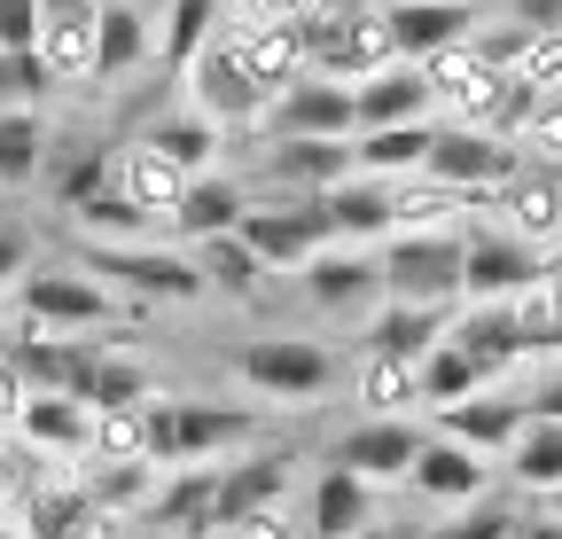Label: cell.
<instances>
[{
	"instance_id": "cell-1",
	"label": "cell",
	"mask_w": 562,
	"mask_h": 539,
	"mask_svg": "<svg viewBox=\"0 0 562 539\" xmlns=\"http://www.w3.org/2000/svg\"><path fill=\"white\" fill-rule=\"evenodd\" d=\"M9 313H24L47 336H102V328L133 321V305L102 274H87L79 258H32V274L9 290Z\"/></svg>"
},
{
	"instance_id": "cell-2",
	"label": "cell",
	"mask_w": 562,
	"mask_h": 539,
	"mask_svg": "<svg viewBox=\"0 0 562 539\" xmlns=\"http://www.w3.org/2000/svg\"><path fill=\"white\" fill-rule=\"evenodd\" d=\"M70 258H79L87 274H102L133 313L140 305H195V297H211L203 274H195V250L172 243V235H157V243H79Z\"/></svg>"
},
{
	"instance_id": "cell-3",
	"label": "cell",
	"mask_w": 562,
	"mask_h": 539,
	"mask_svg": "<svg viewBox=\"0 0 562 539\" xmlns=\"http://www.w3.org/2000/svg\"><path fill=\"white\" fill-rule=\"evenodd\" d=\"M258 438L250 407H220V398H149V461L188 469V461H227Z\"/></svg>"
},
{
	"instance_id": "cell-4",
	"label": "cell",
	"mask_w": 562,
	"mask_h": 539,
	"mask_svg": "<svg viewBox=\"0 0 562 539\" xmlns=\"http://www.w3.org/2000/svg\"><path fill=\"white\" fill-rule=\"evenodd\" d=\"M305 24V71L360 87L368 71L391 63V32H383V0H321Z\"/></svg>"
},
{
	"instance_id": "cell-5",
	"label": "cell",
	"mask_w": 562,
	"mask_h": 539,
	"mask_svg": "<svg viewBox=\"0 0 562 539\" xmlns=\"http://www.w3.org/2000/svg\"><path fill=\"white\" fill-rule=\"evenodd\" d=\"M235 383L258 391V398H273V407H305V398H321L336 383V352L321 345V336L273 328V336L235 345Z\"/></svg>"
},
{
	"instance_id": "cell-6",
	"label": "cell",
	"mask_w": 562,
	"mask_h": 539,
	"mask_svg": "<svg viewBox=\"0 0 562 539\" xmlns=\"http://www.w3.org/2000/svg\"><path fill=\"white\" fill-rule=\"evenodd\" d=\"M383 297L398 305H461V227H398L375 250Z\"/></svg>"
},
{
	"instance_id": "cell-7",
	"label": "cell",
	"mask_w": 562,
	"mask_h": 539,
	"mask_svg": "<svg viewBox=\"0 0 562 539\" xmlns=\"http://www.w3.org/2000/svg\"><path fill=\"white\" fill-rule=\"evenodd\" d=\"M539 274H547V250H531L501 220L469 212V227H461V305H516Z\"/></svg>"
},
{
	"instance_id": "cell-8",
	"label": "cell",
	"mask_w": 562,
	"mask_h": 539,
	"mask_svg": "<svg viewBox=\"0 0 562 539\" xmlns=\"http://www.w3.org/2000/svg\"><path fill=\"white\" fill-rule=\"evenodd\" d=\"M235 235L258 250L266 274H297L313 250H328V243H336V235H328V220H321V195H250V212H243V227H235Z\"/></svg>"
},
{
	"instance_id": "cell-9",
	"label": "cell",
	"mask_w": 562,
	"mask_h": 539,
	"mask_svg": "<svg viewBox=\"0 0 562 539\" xmlns=\"http://www.w3.org/2000/svg\"><path fill=\"white\" fill-rule=\"evenodd\" d=\"M351 133H360V117H351V87L321 79V71L290 79L266 102V117H258V142H351Z\"/></svg>"
},
{
	"instance_id": "cell-10",
	"label": "cell",
	"mask_w": 562,
	"mask_h": 539,
	"mask_svg": "<svg viewBox=\"0 0 562 539\" xmlns=\"http://www.w3.org/2000/svg\"><path fill=\"white\" fill-rule=\"evenodd\" d=\"M516 165H524V149L516 142H501V133H476V125H446L438 117V133H430V180H446V188H461L469 195V212L484 204L492 188H508L516 180Z\"/></svg>"
},
{
	"instance_id": "cell-11",
	"label": "cell",
	"mask_w": 562,
	"mask_h": 539,
	"mask_svg": "<svg viewBox=\"0 0 562 539\" xmlns=\"http://www.w3.org/2000/svg\"><path fill=\"white\" fill-rule=\"evenodd\" d=\"M180 87H188V110H203L220 133H258V117H266V102H273V94L243 71V63H235L227 32H220V40H211V47L188 63V71H180Z\"/></svg>"
},
{
	"instance_id": "cell-12",
	"label": "cell",
	"mask_w": 562,
	"mask_h": 539,
	"mask_svg": "<svg viewBox=\"0 0 562 539\" xmlns=\"http://www.w3.org/2000/svg\"><path fill=\"white\" fill-rule=\"evenodd\" d=\"M351 142H258L243 188L250 195H321L336 180H351Z\"/></svg>"
},
{
	"instance_id": "cell-13",
	"label": "cell",
	"mask_w": 562,
	"mask_h": 539,
	"mask_svg": "<svg viewBox=\"0 0 562 539\" xmlns=\"http://www.w3.org/2000/svg\"><path fill=\"white\" fill-rule=\"evenodd\" d=\"M524 423H531L524 383H484V391H469V398H453V407L430 415L438 438H453V446H469V453H484V461H501Z\"/></svg>"
},
{
	"instance_id": "cell-14",
	"label": "cell",
	"mask_w": 562,
	"mask_h": 539,
	"mask_svg": "<svg viewBox=\"0 0 562 539\" xmlns=\"http://www.w3.org/2000/svg\"><path fill=\"white\" fill-rule=\"evenodd\" d=\"M422 438H430V423H414V415H360L328 446V461L351 469V478H368V485H406Z\"/></svg>"
},
{
	"instance_id": "cell-15",
	"label": "cell",
	"mask_w": 562,
	"mask_h": 539,
	"mask_svg": "<svg viewBox=\"0 0 562 539\" xmlns=\"http://www.w3.org/2000/svg\"><path fill=\"white\" fill-rule=\"evenodd\" d=\"M476 212H484V220H501L508 235H524L531 250H554V243H562V165L524 157L516 180H508V188H492Z\"/></svg>"
},
{
	"instance_id": "cell-16",
	"label": "cell",
	"mask_w": 562,
	"mask_h": 539,
	"mask_svg": "<svg viewBox=\"0 0 562 539\" xmlns=\"http://www.w3.org/2000/svg\"><path fill=\"white\" fill-rule=\"evenodd\" d=\"M476 24H484V0H383L391 55H406V63H430V55L476 40Z\"/></svg>"
},
{
	"instance_id": "cell-17",
	"label": "cell",
	"mask_w": 562,
	"mask_h": 539,
	"mask_svg": "<svg viewBox=\"0 0 562 539\" xmlns=\"http://www.w3.org/2000/svg\"><path fill=\"white\" fill-rule=\"evenodd\" d=\"M297 290H305V305H321V313H375V305H383V266H375V250H360V243H328V250H313V258L297 266Z\"/></svg>"
},
{
	"instance_id": "cell-18",
	"label": "cell",
	"mask_w": 562,
	"mask_h": 539,
	"mask_svg": "<svg viewBox=\"0 0 562 539\" xmlns=\"http://www.w3.org/2000/svg\"><path fill=\"white\" fill-rule=\"evenodd\" d=\"M406 485L430 501V508H469V501L492 493V461L430 430V438H422V453H414V469H406Z\"/></svg>"
},
{
	"instance_id": "cell-19",
	"label": "cell",
	"mask_w": 562,
	"mask_h": 539,
	"mask_svg": "<svg viewBox=\"0 0 562 539\" xmlns=\"http://www.w3.org/2000/svg\"><path fill=\"white\" fill-rule=\"evenodd\" d=\"M188 180H195V172H180L157 142H140V133L110 149V188H117V195H133L140 212H157V220H165V235H172V212H180Z\"/></svg>"
},
{
	"instance_id": "cell-20",
	"label": "cell",
	"mask_w": 562,
	"mask_h": 539,
	"mask_svg": "<svg viewBox=\"0 0 562 539\" xmlns=\"http://www.w3.org/2000/svg\"><path fill=\"white\" fill-rule=\"evenodd\" d=\"M281 493H290V453L266 446V453H235L220 461V501H211V531H227L258 508H281Z\"/></svg>"
},
{
	"instance_id": "cell-21",
	"label": "cell",
	"mask_w": 562,
	"mask_h": 539,
	"mask_svg": "<svg viewBox=\"0 0 562 539\" xmlns=\"http://www.w3.org/2000/svg\"><path fill=\"white\" fill-rule=\"evenodd\" d=\"M227 47H235V63L266 87V94H281L290 79H305V24H281V16H243V24H227Z\"/></svg>"
},
{
	"instance_id": "cell-22",
	"label": "cell",
	"mask_w": 562,
	"mask_h": 539,
	"mask_svg": "<svg viewBox=\"0 0 562 539\" xmlns=\"http://www.w3.org/2000/svg\"><path fill=\"white\" fill-rule=\"evenodd\" d=\"M351 117H360V133H375V125H414V117H438L430 79H422V63L391 55L383 71H368L360 87H351Z\"/></svg>"
},
{
	"instance_id": "cell-23",
	"label": "cell",
	"mask_w": 562,
	"mask_h": 539,
	"mask_svg": "<svg viewBox=\"0 0 562 539\" xmlns=\"http://www.w3.org/2000/svg\"><path fill=\"white\" fill-rule=\"evenodd\" d=\"M446 336H453V345L476 360V375H484V383H508V368H524V360H531L516 305H461Z\"/></svg>"
},
{
	"instance_id": "cell-24",
	"label": "cell",
	"mask_w": 562,
	"mask_h": 539,
	"mask_svg": "<svg viewBox=\"0 0 562 539\" xmlns=\"http://www.w3.org/2000/svg\"><path fill=\"white\" fill-rule=\"evenodd\" d=\"M157 63V9L140 0H102L94 16V79H133Z\"/></svg>"
},
{
	"instance_id": "cell-25",
	"label": "cell",
	"mask_w": 562,
	"mask_h": 539,
	"mask_svg": "<svg viewBox=\"0 0 562 539\" xmlns=\"http://www.w3.org/2000/svg\"><path fill=\"white\" fill-rule=\"evenodd\" d=\"M16 438L47 461H87L94 446V407L87 398H63V391H32L24 415H16Z\"/></svg>"
},
{
	"instance_id": "cell-26",
	"label": "cell",
	"mask_w": 562,
	"mask_h": 539,
	"mask_svg": "<svg viewBox=\"0 0 562 539\" xmlns=\"http://www.w3.org/2000/svg\"><path fill=\"white\" fill-rule=\"evenodd\" d=\"M321 220H328V235H336V243L383 250V235H391V180H375V172H351V180L321 188Z\"/></svg>"
},
{
	"instance_id": "cell-27",
	"label": "cell",
	"mask_w": 562,
	"mask_h": 539,
	"mask_svg": "<svg viewBox=\"0 0 562 539\" xmlns=\"http://www.w3.org/2000/svg\"><path fill=\"white\" fill-rule=\"evenodd\" d=\"M368 524H375V485L328 461L305 493V539H360Z\"/></svg>"
},
{
	"instance_id": "cell-28",
	"label": "cell",
	"mask_w": 562,
	"mask_h": 539,
	"mask_svg": "<svg viewBox=\"0 0 562 539\" xmlns=\"http://www.w3.org/2000/svg\"><path fill=\"white\" fill-rule=\"evenodd\" d=\"M250 212V188L235 172H195L188 195H180V212H172V243H203V235H235Z\"/></svg>"
},
{
	"instance_id": "cell-29",
	"label": "cell",
	"mask_w": 562,
	"mask_h": 539,
	"mask_svg": "<svg viewBox=\"0 0 562 539\" xmlns=\"http://www.w3.org/2000/svg\"><path fill=\"white\" fill-rule=\"evenodd\" d=\"M40 188H47V204L55 212H79L87 195H102L110 188V149L102 142H47V165H40Z\"/></svg>"
},
{
	"instance_id": "cell-30",
	"label": "cell",
	"mask_w": 562,
	"mask_h": 539,
	"mask_svg": "<svg viewBox=\"0 0 562 539\" xmlns=\"http://www.w3.org/2000/svg\"><path fill=\"white\" fill-rule=\"evenodd\" d=\"M501 469H508V485H516L524 501L562 493V423H554V415H531V423L516 430V446L501 453Z\"/></svg>"
},
{
	"instance_id": "cell-31",
	"label": "cell",
	"mask_w": 562,
	"mask_h": 539,
	"mask_svg": "<svg viewBox=\"0 0 562 539\" xmlns=\"http://www.w3.org/2000/svg\"><path fill=\"white\" fill-rule=\"evenodd\" d=\"M351 398H360V415H414V407H422L414 360H406V352L360 345V360H351Z\"/></svg>"
},
{
	"instance_id": "cell-32",
	"label": "cell",
	"mask_w": 562,
	"mask_h": 539,
	"mask_svg": "<svg viewBox=\"0 0 562 539\" xmlns=\"http://www.w3.org/2000/svg\"><path fill=\"white\" fill-rule=\"evenodd\" d=\"M453 313H461V305H398V297H383V305L368 313V345H375V352H406V360H422L430 345H446Z\"/></svg>"
},
{
	"instance_id": "cell-33",
	"label": "cell",
	"mask_w": 562,
	"mask_h": 539,
	"mask_svg": "<svg viewBox=\"0 0 562 539\" xmlns=\"http://www.w3.org/2000/svg\"><path fill=\"white\" fill-rule=\"evenodd\" d=\"M220 32H227V0H165L157 9V63L165 71H188Z\"/></svg>"
},
{
	"instance_id": "cell-34",
	"label": "cell",
	"mask_w": 562,
	"mask_h": 539,
	"mask_svg": "<svg viewBox=\"0 0 562 539\" xmlns=\"http://www.w3.org/2000/svg\"><path fill=\"white\" fill-rule=\"evenodd\" d=\"M430 133H438V117L351 133V165H360V172H375V180H406V172H422V165H430Z\"/></svg>"
},
{
	"instance_id": "cell-35",
	"label": "cell",
	"mask_w": 562,
	"mask_h": 539,
	"mask_svg": "<svg viewBox=\"0 0 562 539\" xmlns=\"http://www.w3.org/2000/svg\"><path fill=\"white\" fill-rule=\"evenodd\" d=\"M188 250H195V274H203V290H211V297L258 305V290H266V266H258V250H250L243 235H203V243H188Z\"/></svg>"
},
{
	"instance_id": "cell-36",
	"label": "cell",
	"mask_w": 562,
	"mask_h": 539,
	"mask_svg": "<svg viewBox=\"0 0 562 539\" xmlns=\"http://www.w3.org/2000/svg\"><path fill=\"white\" fill-rule=\"evenodd\" d=\"M87 501L102 508V516H149V501H157V485H165V461H87Z\"/></svg>"
},
{
	"instance_id": "cell-37",
	"label": "cell",
	"mask_w": 562,
	"mask_h": 539,
	"mask_svg": "<svg viewBox=\"0 0 562 539\" xmlns=\"http://www.w3.org/2000/svg\"><path fill=\"white\" fill-rule=\"evenodd\" d=\"M140 142H157L180 172H220V149H227V133L220 125H211L203 110H165V117H149V125H140Z\"/></svg>"
},
{
	"instance_id": "cell-38",
	"label": "cell",
	"mask_w": 562,
	"mask_h": 539,
	"mask_svg": "<svg viewBox=\"0 0 562 539\" xmlns=\"http://www.w3.org/2000/svg\"><path fill=\"white\" fill-rule=\"evenodd\" d=\"M102 16V9H94ZM94 16H40L32 55L47 63L55 87H94Z\"/></svg>"
},
{
	"instance_id": "cell-39",
	"label": "cell",
	"mask_w": 562,
	"mask_h": 539,
	"mask_svg": "<svg viewBox=\"0 0 562 539\" xmlns=\"http://www.w3.org/2000/svg\"><path fill=\"white\" fill-rule=\"evenodd\" d=\"M398 227H469V195L430 172H406V180H391V235Z\"/></svg>"
},
{
	"instance_id": "cell-40",
	"label": "cell",
	"mask_w": 562,
	"mask_h": 539,
	"mask_svg": "<svg viewBox=\"0 0 562 539\" xmlns=\"http://www.w3.org/2000/svg\"><path fill=\"white\" fill-rule=\"evenodd\" d=\"M70 227H79V243H157V235H165V220L140 212L133 195H117V188L87 195V204L70 212Z\"/></svg>"
},
{
	"instance_id": "cell-41",
	"label": "cell",
	"mask_w": 562,
	"mask_h": 539,
	"mask_svg": "<svg viewBox=\"0 0 562 539\" xmlns=\"http://www.w3.org/2000/svg\"><path fill=\"white\" fill-rule=\"evenodd\" d=\"M40 165H47L40 110H0V188H40Z\"/></svg>"
},
{
	"instance_id": "cell-42",
	"label": "cell",
	"mask_w": 562,
	"mask_h": 539,
	"mask_svg": "<svg viewBox=\"0 0 562 539\" xmlns=\"http://www.w3.org/2000/svg\"><path fill=\"white\" fill-rule=\"evenodd\" d=\"M414 383H422V407H453V398H469V391H484V375H476V360L453 345V336H446V345H430V352H422L414 360Z\"/></svg>"
},
{
	"instance_id": "cell-43",
	"label": "cell",
	"mask_w": 562,
	"mask_h": 539,
	"mask_svg": "<svg viewBox=\"0 0 562 539\" xmlns=\"http://www.w3.org/2000/svg\"><path fill=\"white\" fill-rule=\"evenodd\" d=\"M87 461H149V407H94Z\"/></svg>"
},
{
	"instance_id": "cell-44",
	"label": "cell",
	"mask_w": 562,
	"mask_h": 539,
	"mask_svg": "<svg viewBox=\"0 0 562 539\" xmlns=\"http://www.w3.org/2000/svg\"><path fill=\"white\" fill-rule=\"evenodd\" d=\"M149 398H157V383H149V368H140L133 352H102V368H94V398H87V407H149Z\"/></svg>"
},
{
	"instance_id": "cell-45",
	"label": "cell",
	"mask_w": 562,
	"mask_h": 539,
	"mask_svg": "<svg viewBox=\"0 0 562 539\" xmlns=\"http://www.w3.org/2000/svg\"><path fill=\"white\" fill-rule=\"evenodd\" d=\"M516 524H524V508L516 501H469L453 524H430V539H516Z\"/></svg>"
},
{
	"instance_id": "cell-46",
	"label": "cell",
	"mask_w": 562,
	"mask_h": 539,
	"mask_svg": "<svg viewBox=\"0 0 562 539\" xmlns=\"http://www.w3.org/2000/svg\"><path fill=\"white\" fill-rule=\"evenodd\" d=\"M47 94H55V79H47V63H40L32 47L0 55V110H40Z\"/></svg>"
},
{
	"instance_id": "cell-47",
	"label": "cell",
	"mask_w": 562,
	"mask_h": 539,
	"mask_svg": "<svg viewBox=\"0 0 562 539\" xmlns=\"http://www.w3.org/2000/svg\"><path fill=\"white\" fill-rule=\"evenodd\" d=\"M516 149H524V157H539V165H562V87H547V94H539L531 125L516 133Z\"/></svg>"
},
{
	"instance_id": "cell-48",
	"label": "cell",
	"mask_w": 562,
	"mask_h": 539,
	"mask_svg": "<svg viewBox=\"0 0 562 539\" xmlns=\"http://www.w3.org/2000/svg\"><path fill=\"white\" fill-rule=\"evenodd\" d=\"M32 258H40V235H32L9 204H0V297H9V290L32 274Z\"/></svg>"
},
{
	"instance_id": "cell-49",
	"label": "cell",
	"mask_w": 562,
	"mask_h": 539,
	"mask_svg": "<svg viewBox=\"0 0 562 539\" xmlns=\"http://www.w3.org/2000/svg\"><path fill=\"white\" fill-rule=\"evenodd\" d=\"M516 79H531L539 94H547V87H562V32H531V40H524Z\"/></svg>"
},
{
	"instance_id": "cell-50",
	"label": "cell",
	"mask_w": 562,
	"mask_h": 539,
	"mask_svg": "<svg viewBox=\"0 0 562 539\" xmlns=\"http://www.w3.org/2000/svg\"><path fill=\"white\" fill-rule=\"evenodd\" d=\"M40 40V0H0V55Z\"/></svg>"
},
{
	"instance_id": "cell-51",
	"label": "cell",
	"mask_w": 562,
	"mask_h": 539,
	"mask_svg": "<svg viewBox=\"0 0 562 539\" xmlns=\"http://www.w3.org/2000/svg\"><path fill=\"white\" fill-rule=\"evenodd\" d=\"M211 539H297V524H290V508H258V516H243V524H227V531H211Z\"/></svg>"
},
{
	"instance_id": "cell-52",
	"label": "cell",
	"mask_w": 562,
	"mask_h": 539,
	"mask_svg": "<svg viewBox=\"0 0 562 539\" xmlns=\"http://www.w3.org/2000/svg\"><path fill=\"white\" fill-rule=\"evenodd\" d=\"M524 398H531V415H554V423H562V352L524 383Z\"/></svg>"
},
{
	"instance_id": "cell-53",
	"label": "cell",
	"mask_w": 562,
	"mask_h": 539,
	"mask_svg": "<svg viewBox=\"0 0 562 539\" xmlns=\"http://www.w3.org/2000/svg\"><path fill=\"white\" fill-rule=\"evenodd\" d=\"M501 16L524 32H562V0H501Z\"/></svg>"
},
{
	"instance_id": "cell-54",
	"label": "cell",
	"mask_w": 562,
	"mask_h": 539,
	"mask_svg": "<svg viewBox=\"0 0 562 539\" xmlns=\"http://www.w3.org/2000/svg\"><path fill=\"white\" fill-rule=\"evenodd\" d=\"M24 398H32V383H24V368L0 352V430H16V415H24Z\"/></svg>"
},
{
	"instance_id": "cell-55",
	"label": "cell",
	"mask_w": 562,
	"mask_h": 539,
	"mask_svg": "<svg viewBox=\"0 0 562 539\" xmlns=\"http://www.w3.org/2000/svg\"><path fill=\"white\" fill-rule=\"evenodd\" d=\"M313 9H321V0H243V16H281V24H297Z\"/></svg>"
},
{
	"instance_id": "cell-56",
	"label": "cell",
	"mask_w": 562,
	"mask_h": 539,
	"mask_svg": "<svg viewBox=\"0 0 562 539\" xmlns=\"http://www.w3.org/2000/svg\"><path fill=\"white\" fill-rule=\"evenodd\" d=\"M516 539H562V516L539 501V508H524V524H516Z\"/></svg>"
},
{
	"instance_id": "cell-57",
	"label": "cell",
	"mask_w": 562,
	"mask_h": 539,
	"mask_svg": "<svg viewBox=\"0 0 562 539\" xmlns=\"http://www.w3.org/2000/svg\"><path fill=\"white\" fill-rule=\"evenodd\" d=\"M16 508H24V485L9 478V469H0V524H16Z\"/></svg>"
},
{
	"instance_id": "cell-58",
	"label": "cell",
	"mask_w": 562,
	"mask_h": 539,
	"mask_svg": "<svg viewBox=\"0 0 562 539\" xmlns=\"http://www.w3.org/2000/svg\"><path fill=\"white\" fill-rule=\"evenodd\" d=\"M360 539H430V531H422V524H383V516H375Z\"/></svg>"
},
{
	"instance_id": "cell-59",
	"label": "cell",
	"mask_w": 562,
	"mask_h": 539,
	"mask_svg": "<svg viewBox=\"0 0 562 539\" xmlns=\"http://www.w3.org/2000/svg\"><path fill=\"white\" fill-rule=\"evenodd\" d=\"M102 0H40V16H94Z\"/></svg>"
},
{
	"instance_id": "cell-60",
	"label": "cell",
	"mask_w": 562,
	"mask_h": 539,
	"mask_svg": "<svg viewBox=\"0 0 562 539\" xmlns=\"http://www.w3.org/2000/svg\"><path fill=\"white\" fill-rule=\"evenodd\" d=\"M0 539H32V531H24V524H0Z\"/></svg>"
},
{
	"instance_id": "cell-61",
	"label": "cell",
	"mask_w": 562,
	"mask_h": 539,
	"mask_svg": "<svg viewBox=\"0 0 562 539\" xmlns=\"http://www.w3.org/2000/svg\"><path fill=\"white\" fill-rule=\"evenodd\" d=\"M547 508H554V516H562V493H547Z\"/></svg>"
},
{
	"instance_id": "cell-62",
	"label": "cell",
	"mask_w": 562,
	"mask_h": 539,
	"mask_svg": "<svg viewBox=\"0 0 562 539\" xmlns=\"http://www.w3.org/2000/svg\"><path fill=\"white\" fill-rule=\"evenodd\" d=\"M140 9H165V0H140Z\"/></svg>"
}]
</instances>
